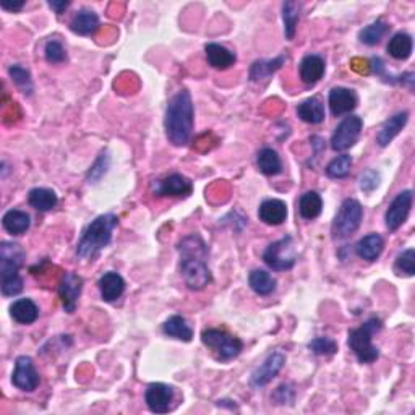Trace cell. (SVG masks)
Returning a JSON list of instances; mask_svg holds the SVG:
<instances>
[{
	"label": "cell",
	"instance_id": "4dcf8cb0",
	"mask_svg": "<svg viewBox=\"0 0 415 415\" xmlns=\"http://www.w3.org/2000/svg\"><path fill=\"white\" fill-rule=\"evenodd\" d=\"M321 211H323V200H321L320 193H316V191H307V193L300 196L299 212L304 219H316V217L321 215Z\"/></svg>",
	"mask_w": 415,
	"mask_h": 415
},
{
	"label": "cell",
	"instance_id": "4316f807",
	"mask_svg": "<svg viewBox=\"0 0 415 415\" xmlns=\"http://www.w3.org/2000/svg\"><path fill=\"white\" fill-rule=\"evenodd\" d=\"M163 333L165 336L174 337V339L184 342H190L193 339V329L190 328L186 320L180 315H174L170 316L169 320H165V323L163 325Z\"/></svg>",
	"mask_w": 415,
	"mask_h": 415
},
{
	"label": "cell",
	"instance_id": "7402d4cb",
	"mask_svg": "<svg viewBox=\"0 0 415 415\" xmlns=\"http://www.w3.org/2000/svg\"><path fill=\"white\" fill-rule=\"evenodd\" d=\"M383 248H385V240L380 233H368L357 242L355 253L365 261H376L381 257Z\"/></svg>",
	"mask_w": 415,
	"mask_h": 415
},
{
	"label": "cell",
	"instance_id": "b9f144b4",
	"mask_svg": "<svg viewBox=\"0 0 415 415\" xmlns=\"http://www.w3.org/2000/svg\"><path fill=\"white\" fill-rule=\"evenodd\" d=\"M359 185L362 191H365V193H372V191L380 185V174L373 169L365 170V172L359 177Z\"/></svg>",
	"mask_w": 415,
	"mask_h": 415
},
{
	"label": "cell",
	"instance_id": "83f0119b",
	"mask_svg": "<svg viewBox=\"0 0 415 415\" xmlns=\"http://www.w3.org/2000/svg\"><path fill=\"white\" fill-rule=\"evenodd\" d=\"M412 38L407 33L394 34L388 43V54L396 60H407L412 54Z\"/></svg>",
	"mask_w": 415,
	"mask_h": 415
},
{
	"label": "cell",
	"instance_id": "1f68e13d",
	"mask_svg": "<svg viewBox=\"0 0 415 415\" xmlns=\"http://www.w3.org/2000/svg\"><path fill=\"white\" fill-rule=\"evenodd\" d=\"M28 203L41 212L54 210L59 203V198H57L55 191L49 189H33L29 190L28 193Z\"/></svg>",
	"mask_w": 415,
	"mask_h": 415
},
{
	"label": "cell",
	"instance_id": "44dd1931",
	"mask_svg": "<svg viewBox=\"0 0 415 415\" xmlns=\"http://www.w3.org/2000/svg\"><path fill=\"white\" fill-rule=\"evenodd\" d=\"M325 60L323 57L310 54L305 55L302 62H300V80H302L305 85H315L318 83L325 75Z\"/></svg>",
	"mask_w": 415,
	"mask_h": 415
},
{
	"label": "cell",
	"instance_id": "2e32d148",
	"mask_svg": "<svg viewBox=\"0 0 415 415\" xmlns=\"http://www.w3.org/2000/svg\"><path fill=\"white\" fill-rule=\"evenodd\" d=\"M329 111L333 116L339 117L344 116V114H351L357 107V95L349 88L336 86L329 91Z\"/></svg>",
	"mask_w": 415,
	"mask_h": 415
},
{
	"label": "cell",
	"instance_id": "ee69618b",
	"mask_svg": "<svg viewBox=\"0 0 415 415\" xmlns=\"http://www.w3.org/2000/svg\"><path fill=\"white\" fill-rule=\"evenodd\" d=\"M0 5H2L4 10H8V12H20L25 7V2H2Z\"/></svg>",
	"mask_w": 415,
	"mask_h": 415
},
{
	"label": "cell",
	"instance_id": "277c9868",
	"mask_svg": "<svg viewBox=\"0 0 415 415\" xmlns=\"http://www.w3.org/2000/svg\"><path fill=\"white\" fill-rule=\"evenodd\" d=\"M23 261L25 250L18 243H0V289L4 297H13L23 290V279L18 273Z\"/></svg>",
	"mask_w": 415,
	"mask_h": 415
},
{
	"label": "cell",
	"instance_id": "74e56055",
	"mask_svg": "<svg viewBox=\"0 0 415 415\" xmlns=\"http://www.w3.org/2000/svg\"><path fill=\"white\" fill-rule=\"evenodd\" d=\"M394 273L397 276H407L411 278L415 274V250L407 248L394 261Z\"/></svg>",
	"mask_w": 415,
	"mask_h": 415
},
{
	"label": "cell",
	"instance_id": "e575fe53",
	"mask_svg": "<svg viewBox=\"0 0 415 415\" xmlns=\"http://www.w3.org/2000/svg\"><path fill=\"white\" fill-rule=\"evenodd\" d=\"M389 26L383 20H376L375 23L368 25L359 33L360 43L367 46H376L383 39V36L388 33Z\"/></svg>",
	"mask_w": 415,
	"mask_h": 415
},
{
	"label": "cell",
	"instance_id": "60d3db41",
	"mask_svg": "<svg viewBox=\"0 0 415 415\" xmlns=\"http://www.w3.org/2000/svg\"><path fill=\"white\" fill-rule=\"evenodd\" d=\"M308 349L315 355H333L337 352V344L329 337H315L308 344Z\"/></svg>",
	"mask_w": 415,
	"mask_h": 415
},
{
	"label": "cell",
	"instance_id": "ba28073f",
	"mask_svg": "<svg viewBox=\"0 0 415 415\" xmlns=\"http://www.w3.org/2000/svg\"><path fill=\"white\" fill-rule=\"evenodd\" d=\"M263 261L274 271H289V269H292L295 261H297L292 237L285 236L281 240L269 243L263 253Z\"/></svg>",
	"mask_w": 415,
	"mask_h": 415
},
{
	"label": "cell",
	"instance_id": "7c38bea8",
	"mask_svg": "<svg viewBox=\"0 0 415 415\" xmlns=\"http://www.w3.org/2000/svg\"><path fill=\"white\" fill-rule=\"evenodd\" d=\"M285 363V355L283 354V352H271L266 359H264V362L259 365L255 372L252 373L250 376V386L252 388H263L266 386L268 383H271L274 378H276L279 375V372L283 370Z\"/></svg>",
	"mask_w": 415,
	"mask_h": 415
},
{
	"label": "cell",
	"instance_id": "8d00e7d4",
	"mask_svg": "<svg viewBox=\"0 0 415 415\" xmlns=\"http://www.w3.org/2000/svg\"><path fill=\"white\" fill-rule=\"evenodd\" d=\"M352 168V158L349 154H341L334 158L326 168V175L331 179H344L349 175Z\"/></svg>",
	"mask_w": 415,
	"mask_h": 415
},
{
	"label": "cell",
	"instance_id": "52a82bcc",
	"mask_svg": "<svg viewBox=\"0 0 415 415\" xmlns=\"http://www.w3.org/2000/svg\"><path fill=\"white\" fill-rule=\"evenodd\" d=\"M363 219V208L359 201L354 198H347L342 201V205L337 211V215L333 221V232L334 238H347L360 227V222Z\"/></svg>",
	"mask_w": 415,
	"mask_h": 415
},
{
	"label": "cell",
	"instance_id": "836d02e7",
	"mask_svg": "<svg viewBox=\"0 0 415 415\" xmlns=\"http://www.w3.org/2000/svg\"><path fill=\"white\" fill-rule=\"evenodd\" d=\"M300 8L302 5L299 2H284L283 4V22H284V34L289 41L294 39L295 29L300 18Z\"/></svg>",
	"mask_w": 415,
	"mask_h": 415
},
{
	"label": "cell",
	"instance_id": "30bf717a",
	"mask_svg": "<svg viewBox=\"0 0 415 415\" xmlns=\"http://www.w3.org/2000/svg\"><path fill=\"white\" fill-rule=\"evenodd\" d=\"M193 191V182L182 174H170L168 177L153 182V193L164 198H186Z\"/></svg>",
	"mask_w": 415,
	"mask_h": 415
},
{
	"label": "cell",
	"instance_id": "5bb4252c",
	"mask_svg": "<svg viewBox=\"0 0 415 415\" xmlns=\"http://www.w3.org/2000/svg\"><path fill=\"white\" fill-rule=\"evenodd\" d=\"M59 299L67 313H74L83 290V278L75 273H65L59 283Z\"/></svg>",
	"mask_w": 415,
	"mask_h": 415
},
{
	"label": "cell",
	"instance_id": "3957f363",
	"mask_svg": "<svg viewBox=\"0 0 415 415\" xmlns=\"http://www.w3.org/2000/svg\"><path fill=\"white\" fill-rule=\"evenodd\" d=\"M118 226V217L116 215H101L97 216L85 232L76 245V257L80 259H93L97 253L109 247L112 242L114 229Z\"/></svg>",
	"mask_w": 415,
	"mask_h": 415
},
{
	"label": "cell",
	"instance_id": "8992f818",
	"mask_svg": "<svg viewBox=\"0 0 415 415\" xmlns=\"http://www.w3.org/2000/svg\"><path fill=\"white\" fill-rule=\"evenodd\" d=\"M201 342L215 352L216 357L222 362L232 360L240 355L243 342L238 337L232 336L222 329H205L201 333Z\"/></svg>",
	"mask_w": 415,
	"mask_h": 415
},
{
	"label": "cell",
	"instance_id": "6da1fadb",
	"mask_svg": "<svg viewBox=\"0 0 415 415\" xmlns=\"http://www.w3.org/2000/svg\"><path fill=\"white\" fill-rule=\"evenodd\" d=\"M179 250V271L184 278L186 287L190 290H203L211 284V271L208 268V250L206 242L198 233H190L182 238L177 245Z\"/></svg>",
	"mask_w": 415,
	"mask_h": 415
},
{
	"label": "cell",
	"instance_id": "484cf974",
	"mask_svg": "<svg viewBox=\"0 0 415 415\" xmlns=\"http://www.w3.org/2000/svg\"><path fill=\"white\" fill-rule=\"evenodd\" d=\"M297 116L304 122L311 123V125H318L325 121V106L318 97H308L299 104Z\"/></svg>",
	"mask_w": 415,
	"mask_h": 415
},
{
	"label": "cell",
	"instance_id": "7a4b0ae2",
	"mask_svg": "<svg viewBox=\"0 0 415 415\" xmlns=\"http://www.w3.org/2000/svg\"><path fill=\"white\" fill-rule=\"evenodd\" d=\"M193 118L195 109L189 91L182 90L170 97L168 109H165L164 130L165 137L174 147L180 148L190 143L191 133H193Z\"/></svg>",
	"mask_w": 415,
	"mask_h": 415
},
{
	"label": "cell",
	"instance_id": "cb8c5ba5",
	"mask_svg": "<svg viewBox=\"0 0 415 415\" xmlns=\"http://www.w3.org/2000/svg\"><path fill=\"white\" fill-rule=\"evenodd\" d=\"M97 28H100V17H97L93 10H86V8L80 10L70 23V29L74 31L75 34H80V36L95 34Z\"/></svg>",
	"mask_w": 415,
	"mask_h": 415
},
{
	"label": "cell",
	"instance_id": "7bdbcfd3",
	"mask_svg": "<svg viewBox=\"0 0 415 415\" xmlns=\"http://www.w3.org/2000/svg\"><path fill=\"white\" fill-rule=\"evenodd\" d=\"M294 389L290 385H281L276 391H274V396L273 399L276 401L278 404H292L294 402Z\"/></svg>",
	"mask_w": 415,
	"mask_h": 415
},
{
	"label": "cell",
	"instance_id": "ab89813d",
	"mask_svg": "<svg viewBox=\"0 0 415 415\" xmlns=\"http://www.w3.org/2000/svg\"><path fill=\"white\" fill-rule=\"evenodd\" d=\"M44 55H46V60H48L49 64H62V62L67 60L65 48L62 46L60 41H57V39L48 41V44H46V48H44Z\"/></svg>",
	"mask_w": 415,
	"mask_h": 415
},
{
	"label": "cell",
	"instance_id": "d590c367",
	"mask_svg": "<svg viewBox=\"0 0 415 415\" xmlns=\"http://www.w3.org/2000/svg\"><path fill=\"white\" fill-rule=\"evenodd\" d=\"M8 75H10V78H12L13 85L17 86L18 90L23 93V95H26V96L33 95L34 86H33V80H31V75H29L28 70L23 69L22 65H12L8 69Z\"/></svg>",
	"mask_w": 415,
	"mask_h": 415
},
{
	"label": "cell",
	"instance_id": "d6986e66",
	"mask_svg": "<svg viewBox=\"0 0 415 415\" xmlns=\"http://www.w3.org/2000/svg\"><path fill=\"white\" fill-rule=\"evenodd\" d=\"M407 121H409V112L407 111L397 112V114H394L393 117H389L388 121L383 123L380 132H378V135H376L378 147L386 148L388 144L391 143L399 133H401V130L406 127Z\"/></svg>",
	"mask_w": 415,
	"mask_h": 415
},
{
	"label": "cell",
	"instance_id": "ac0fdd59",
	"mask_svg": "<svg viewBox=\"0 0 415 415\" xmlns=\"http://www.w3.org/2000/svg\"><path fill=\"white\" fill-rule=\"evenodd\" d=\"M97 287H100L104 302H116L125 292V281H123V278L118 273L109 271L100 278Z\"/></svg>",
	"mask_w": 415,
	"mask_h": 415
},
{
	"label": "cell",
	"instance_id": "d6a6232c",
	"mask_svg": "<svg viewBox=\"0 0 415 415\" xmlns=\"http://www.w3.org/2000/svg\"><path fill=\"white\" fill-rule=\"evenodd\" d=\"M285 62V57H276V59L271 60H257L253 62L250 67V80L252 81H261L264 78L271 76L274 72L281 69L283 64Z\"/></svg>",
	"mask_w": 415,
	"mask_h": 415
},
{
	"label": "cell",
	"instance_id": "8fae6325",
	"mask_svg": "<svg viewBox=\"0 0 415 415\" xmlns=\"http://www.w3.org/2000/svg\"><path fill=\"white\" fill-rule=\"evenodd\" d=\"M12 383L20 391L33 393L39 386V375L36 372L33 359L28 355H20L15 362V370L12 375Z\"/></svg>",
	"mask_w": 415,
	"mask_h": 415
},
{
	"label": "cell",
	"instance_id": "603a6c76",
	"mask_svg": "<svg viewBox=\"0 0 415 415\" xmlns=\"http://www.w3.org/2000/svg\"><path fill=\"white\" fill-rule=\"evenodd\" d=\"M10 316L20 325H33L39 318V308L31 299H18L10 305Z\"/></svg>",
	"mask_w": 415,
	"mask_h": 415
},
{
	"label": "cell",
	"instance_id": "f6af8a7d",
	"mask_svg": "<svg viewBox=\"0 0 415 415\" xmlns=\"http://www.w3.org/2000/svg\"><path fill=\"white\" fill-rule=\"evenodd\" d=\"M70 2H49V7L54 10V12L57 15H62L67 10V7H69Z\"/></svg>",
	"mask_w": 415,
	"mask_h": 415
},
{
	"label": "cell",
	"instance_id": "9a60e30c",
	"mask_svg": "<svg viewBox=\"0 0 415 415\" xmlns=\"http://www.w3.org/2000/svg\"><path fill=\"white\" fill-rule=\"evenodd\" d=\"M144 401L149 411L154 414L169 412L170 404L174 401V388L164 383H151L144 393Z\"/></svg>",
	"mask_w": 415,
	"mask_h": 415
},
{
	"label": "cell",
	"instance_id": "4fadbf2b",
	"mask_svg": "<svg viewBox=\"0 0 415 415\" xmlns=\"http://www.w3.org/2000/svg\"><path fill=\"white\" fill-rule=\"evenodd\" d=\"M411 208H412V191L404 190L391 201V205L388 206L386 215H385L388 229L391 232L397 231L399 227L407 221Z\"/></svg>",
	"mask_w": 415,
	"mask_h": 415
},
{
	"label": "cell",
	"instance_id": "d4e9b609",
	"mask_svg": "<svg viewBox=\"0 0 415 415\" xmlns=\"http://www.w3.org/2000/svg\"><path fill=\"white\" fill-rule=\"evenodd\" d=\"M2 226L12 236H23L29 229L31 217L28 212L20 210H8L2 217Z\"/></svg>",
	"mask_w": 415,
	"mask_h": 415
},
{
	"label": "cell",
	"instance_id": "9c48e42d",
	"mask_svg": "<svg viewBox=\"0 0 415 415\" xmlns=\"http://www.w3.org/2000/svg\"><path fill=\"white\" fill-rule=\"evenodd\" d=\"M363 128V121L359 116H347L336 127L333 137H331V148L334 151H346L354 147L359 140Z\"/></svg>",
	"mask_w": 415,
	"mask_h": 415
},
{
	"label": "cell",
	"instance_id": "e0dca14e",
	"mask_svg": "<svg viewBox=\"0 0 415 415\" xmlns=\"http://www.w3.org/2000/svg\"><path fill=\"white\" fill-rule=\"evenodd\" d=\"M258 217L268 226H281L287 219V205L283 200H264L258 208Z\"/></svg>",
	"mask_w": 415,
	"mask_h": 415
},
{
	"label": "cell",
	"instance_id": "5b68a950",
	"mask_svg": "<svg viewBox=\"0 0 415 415\" xmlns=\"http://www.w3.org/2000/svg\"><path fill=\"white\" fill-rule=\"evenodd\" d=\"M383 328L381 320L370 318L359 328L349 331V347L360 363H373L380 357L378 347L373 346V336Z\"/></svg>",
	"mask_w": 415,
	"mask_h": 415
},
{
	"label": "cell",
	"instance_id": "ffe728a7",
	"mask_svg": "<svg viewBox=\"0 0 415 415\" xmlns=\"http://www.w3.org/2000/svg\"><path fill=\"white\" fill-rule=\"evenodd\" d=\"M205 52H206V60L212 69L216 70H227L236 64L237 57L231 49H227L226 46L216 44V43H210L205 46Z\"/></svg>",
	"mask_w": 415,
	"mask_h": 415
},
{
	"label": "cell",
	"instance_id": "f35d334b",
	"mask_svg": "<svg viewBox=\"0 0 415 415\" xmlns=\"http://www.w3.org/2000/svg\"><path fill=\"white\" fill-rule=\"evenodd\" d=\"M109 165H111V158H109V153H101L100 158L96 159V163L91 165V169L88 170L86 174V180L90 182V184H96V182H100L104 174L107 172Z\"/></svg>",
	"mask_w": 415,
	"mask_h": 415
},
{
	"label": "cell",
	"instance_id": "f546056e",
	"mask_svg": "<svg viewBox=\"0 0 415 415\" xmlns=\"http://www.w3.org/2000/svg\"><path fill=\"white\" fill-rule=\"evenodd\" d=\"M257 165L264 175H278L283 172V163L279 154L271 148H263L257 156Z\"/></svg>",
	"mask_w": 415,
	"mask_h": 415
},
{
	"label": "cell",
	"instance_id": "f1b7e54d",
	"mask_svg": "<svg viewBox=\"0 0 415 415\" xmlns=\"http://www.w3.org/2000/svg\"><path fill=\"white\" fill-rule=\"evenodd\" d=\"M248 284L258 295H271L276 290V279L264 269H253L248 276Z\"/></svg>",
	"mask_w": 415,
	"mask_h": 415
}]
</instances>
